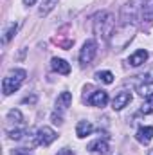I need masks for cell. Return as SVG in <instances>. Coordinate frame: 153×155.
I'll return each mask as SVG.
<instances>
[{"label": "cell", "instance_id": "obj_1", "mask_svg": "<svg viewBox=\"0 0 153 155\" xmlns=\"http://www.w3.org/2000/svg\"><path fill=\"white\" fill-rule=\"evenodd\" d=\"M92 20H94V33H96V36L108 41L115 31V15L110 13V11H101V13L94 15Z\"/></svg>", "mask_w": 153, "mask_h": 155}, {"label": "cell", "instance_id": "obj_2", "mask_svg": "<svg viewBox=\"0 0 153 155\" xmlns=\"http://www.w3.org/2000/svg\"><path fill=\"white\" fill-rule=\"evenodd\" d=\"M135 31H137V25L135 24H121L119 27H115L112 38L108 40L110 47L114 51H122L130 45V41L135 36Z\"/></svg>", "mask_w": 153, "mask_h": 155}, {"label": "cell", "instance_id": "obj_3", "mask_svg": "<svg viewBox=\"0 0 153 155\" xmlns=\"http://www.w3.org/2000/svg\"><path fill=\"white\" fill-rule=\"evenodd\" d=\"M25 78H27V72L24 69H13V71H9L7 76L2 79V92H4V96H9V94L16 92L22 87V83L25 81Z\"/></svg>", "mask_w": 153, "mask_h": 155}, {"label": "cell", "instance_id": "obj_4", "mask_svg": "<svg viewBox=\"0 0 153 155\" xmlns=\"http://www.w3.org/2000/svg\"><path fill=\"white\" fill-rule=\"evenodd\" d=\"M144 2L146 0H128L121 9V24H135L141 20Z\"/></svg>", "mask_w": 153, "mask_h": 155}, {"label": "cell", "instance_id": "obj_5", "mask_svg": "<svg viewBox=\"0 0 153 155\" xmlns=\"http://www.w3.org/2000/svg\"><path fill=\"white\" fill-rule=\"evenodd\" d=\"M97 54V43L96 40H86L81 47V52H79V63L83 67H86L88 63H92V60L96 58Z\"/></svg>", "mask_w": 153, "mask_h": 155}, {"label": "cell", "instance_id": "obj_6", "mask_svg": "<svg viewBox=\"0 0 153 155\" xmlns=\"http://www.w3.org/2000/svg\"><path fill=\"white\" fill-rule=\"evenodd\" d=\"M56 137H58V134L50 126H41V128H38V132H36V144L49 146V144H52L56 141Z\"/></svg>", "mask_w": 153, "mask_h": 155}, {"label": "cell", "instance_id": "obj_7", "mask_svg": "<svg viewBox=\"0 0 153 155\" xmlns=\"http://www.w3.org/2000/svg\"><path fill=\"white\" fill-rule=\"evenodd\" d=\"M130 103H132V94L126 92V90H121L119 94H115V97L112 99V108L114 110H122Z\"/></svg>", "mask_w": 153, "mask_h": 155}, {"label": "cell", "instance_id": "obj_8", "mask_svg": "<svg viewBox=\"0 0 153 155\" xmlns=\"http://www.w3.org/2000/svg\"><path fill=\"white\" fill-rule=\"evenodd\" d=\"M88 152L94 155H110V146H108V143L106 141H101V139H97V141H94V143H90L88 144Z\"/></svg>", "mask_w": 153, "mask_h": 155}, {"label": "cell", "instance_id": "obj_9", "mask_svg": "<svg viewBox=\"0 0 153 155\" xmlns=\"http://www.w3.org/2000/svg\"><path fill=\"white\" fill-rule=\"evenodd\" d=\"M135 139L141 144H150L153 139V126H141L135 134Z\"/></svg>", "mask_w": 153, "mask_h": 155}, {"label": "cell", "instance_id": "obj_10", "mask_svg": "<svg viewBox=\"0 0 153 155\" xmlns=\"http://www.w3.org/2000/svg\"><path fill=\"white\" fill-rule=\"evenodd\" d=\"M106 103H108V94L105 90H96L88 97V105H92V107H105Z\"/></svg>", "mask_w": 153, "mask_h": 155}, {"label": "cell", "instance_id": "obj_11", "mask_svg": "<svg viewBox=\"0 0 153 155\" xmlns=\"http://www.w3.org/2000/svg\"><path fill=\"white\" fill-rule=\"evenodd\" d=\"M146 60H148V51L139 49V51H135V52L128 58V63H130L132 67H141L142 63H146Z\"/></svg>", "mask_w": 153, "mask_h": 155}, {"label": "cell", "instance_id": "obj_12", "mask_svg": "<svg viewBox=\"0 0 153 155\" xmlns=\"http://www.w3.org/2000/svg\"><path fill=\"white\" fill-rule=\"evenodd\" d=\"M72 105V94L70 92H61L60 96H58V99H56V110H60V112H65L69 107Z\"/></svg>", "mask_w": 153, "mask_h": 155}, {"label": "cell", "instance_id": "obj_13", "mask_svg": "<svg viewBox=\"0 0 153 155\" xmlns=\"http://www.w3.org/2000/svg\"><path fill=\"white\" fill-rule=\"evenodd\" d=\"M50 69L58 74H69L70 72V65L61 58H52L50 60Z\"/></svg>", "mask_w": 153, "mask_h": 155}, {"label": "cell", "instance_id": "obj_14", "mask_svg": "<svg viewBox=\"0 0 153 155\" xmlns=\"http://www.w3.org/2000/svg\"><path fill=\"white\" fill-rule=\"evenodd\" d=\"M94 132V124L90 123V121H79L76 126V135L79 139H83V137H86V135H90Z\"/></svg>", "mask_w": 153, "mask_h": 155}, {"label": "cell", "instance_id": "obj_15", "mask_svg": "<svg viewBox=\"0 0 153 155\" xmlns=\"http://www.w3.org/2000/svg\"><path fill=\"white\" fill-rule=\"evenodd\" d=\"M141 20L146 22V24H153V0H146V2H144Z\"/></svg>", "mask_w": 153, "mask_h": 155}, {"label": "cell", "instance_id": "obj_16", "mask_svg": "<svg viewBox=\"0 0 153 155\" xmlns=\"http://www.w3.org/2000/svg\"><path fill=\"white\" fill-rule=\"evenodd\" d=\"M137 92L141 97H153V81H144L137 85Z\"/></svg>", "mask_w": 153, "mask_h": 155}, {"label": "cell", "instance_id": "obj_17", "mask_svg": "<svg viewBox=\"0 0 153 155\" xmlns=\"http://www.w3.org/2000/svg\"><path fill=\"white\" fill-rule=\"evenodd\" d=\"M16 29H18V24L16 22H13V24H9V27L4 31V36H2V43L5 45V43H9V40L15 36V33H16Z\"/></svg>", "mask_w": 153, "mask_h": 155}, {"label": "cell", "instance_id": "obj_18", "mask_svg": "<svg viewBox=\"0 0 153 155\" xmlns=\"http://www.w3.org/2000/svg\"><path fill=\"white\" fill-rule=\"evenodd\" d=\"M56 5H58V0H43V2H41V7H40V15H41V16L49 15Z\"/></svg>", "mask_w": 153, "mask_h": 155}, {"label": "cell", "instance_id": "obj_19", "mask_svg": "<svg viewBox=\"0 0 153 155\" xmlns=\"http://www.w3.org/2000/svg\"><path fill=\"white\" fill-rule=\"evenodd\" d=\"M96 79L97 81H103V83H106V85H110V83H114V74L110 72V71H99V72H96Z\"/></svg>", "mask_w": 153, "mask_h": 155}, {"label": "cell", "instance_id": "obj_20", "mask_svg": "<svg viewBox=\"0 0 153 155\" xmlns=\"http://www.w3.org/2000/svg\"><path fill=\"white\" fill-rule=\"evenodd\" d=\"M7 119H9L11 123H15V124H20V123L24 121V116H22V112H20V110L13 108V110H9V112H7Z\"/></svg>", "mask_w": 153, "mask_h": 155}, {"label": "cell", "instance_id": "obj_21", "mask_svg": "<svg viewBox=\"0 0 153 155\" xmlns=\"http://www.w3.org/2000/svg\"><path fill=\"white\" fill-rule=\"evenodd\" d=\"M142 114H153V97H148V101L141 107Z\"/></svg>", "mask_w": 153, "mask_h": 155}, {"label": "cell", "instance_id": "obj_22", "mask_svg": "<svg viewBox=\"0 0 153 155\" xmlns=\"http://www.w3.org/2000/svg\"><path fill=\"white\" fill-rule=\"evenodd\" d=\"M24 135H25L24 130H13V132H9V139H15V141L24 139Z\"/></svg>", "mask_w": 153, "mask_h": 155}, {"label": "cell", "instance_id": "obj_23", "mask_svg": "<svg viewBox=\"0 0 153 155\" xmlns=\"http://www.w3.org/2000/svg\"><path fill=\"white\" fill-rule=\"evenodd\" d=\"M11 155H31L29 150H25V148H16V150H13Z\"/></svg>", "mask_w": 153, "mask_h": 155}, {"label": "cell", "instance_id": "obj_24", "mask_svg": "<svg viewBox=\"0 0 153 155\" xmlns=\"http://www.w3.org/2000/svg\"><path fill=\"white\" fill-rule=\"evenodd\" d=\"M139 78H142L144 81H153V67L146 72V74H142V76H139Z\"/></svg>", "mask_w": 153, "mask_h": 155}, {"label": "cell", "instance_id": "obj_25", "mask_svg": "<svg viewBox=\"0 0 153 155\" xmlns=\"http://www.w3.org/2000/svg\"><path fill=\"white\" fill-rule=\"evenodd\" d=\"M56 155H72V152H70L69 148H61V150H60Z\"/></svg>", "mask_w": 153, "mask_h": 155}, {"label": "cell", "instance_id": "obj_26", "mask_svg": "<svg viewBox=\"0 0 153 155\" xmlns=\"http://www.w3.org/2000/svg\"><path fill=\"white\" fill-rule=\"evenodd\" d=\"M38 0H24V5H27V7H31V5H34Z\"/></svg>", "mask_w": 153, "mask_h": 155}, {"label": "cell", "instance_id": "obj_27", "mask_svg": "<svg viewBox=\"0 0 153 155\" xmlns=\"http://www.w3.org/2000/svg\"><path fill=\"white\" fill-rule=\"evenodd\" d=\"M148 155H153V150H150V153H148Z\"/></svg>", "mask_w": 153, "mask_h": 155}]
</instances>
